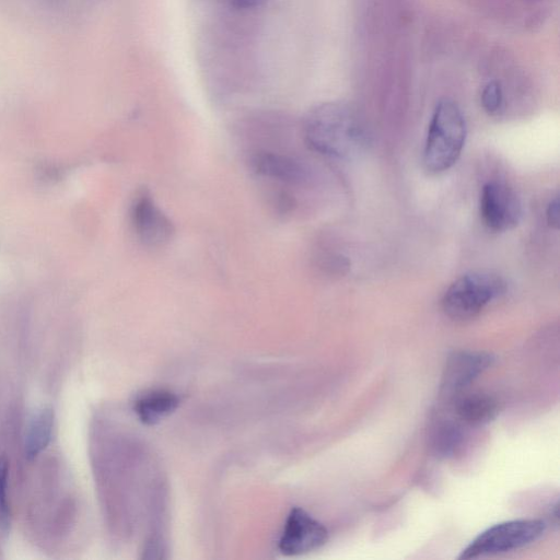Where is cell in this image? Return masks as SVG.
I'll return each instance as SVG.
<instances>
[{"label": "cell", "mask_w": 560, "mask_h": 560, "mask_svg": "<svg viewBox=\"0 0 560 560\" xmlns=\"http://www.w3.org/2000/svg\"><path fill=\"white\" fill-rule=\"evenodd\" d=\"M492 357L483 351L460 350L446 360L441 390L450 398L463 393L492 363Z\"/></svg>", "instance_id": "7"}, {"label": "cell", "mask_w": 560, "mask_h": 560, "mask_svg": "<svg viewBox=\"0 0 560 560\" xmlns=\"http://www.w3.org/2000/svg\"><path fill=\"white\" fill-rule=\"evenodd\" d=\"M505 281L491 271H470L457 278L444 292L441 304L454 320H468L504 294Z\"/></svg>", "instance_id": "3"}, {"label": "cell", "mask_w": 560, "mask_h": 560, "mask_svg": "<svg viewBox=\"0 0 560 560\" xmlns=\"http://www.w3.org/2000/svg\"><path fill=\"white\" fill-rule=\"evenodd\" d=\"M465 434L459 421L443 420L433 429L431 436L432 448L441 458L454 457L463 447Z\"/></svg>", "instance_id": "13"}, {"label": "cell", "mask_w": 560, "mask_h": 560, "mask_svg": "<svg viewBox=\"0 0 560 560\" xmlns=\"http://www.w3.org/2000/svg\"><path fill=\"white\" fill-rule=\"evenodd\" d=\"M328 540L326 527L301 508L289 512L278 548L284 556H299L314 551Z\"/></svg>", "instance_id": "6"}, {"label": "cell", "mask_w": 560, "mask_h": 560, "mask_svg": "<svg viewBox=\"0 0 560 560\" xmlns=\"http://www.w3.org/2000/svg\"><path fill=\"white\" fill-rule=\"evenodd\" d=\"M179 404L178 397L166 389H154L139 396L133 410L139 420L147 425H154L170 416Z\"/></svg>", "instance_id": "11"}, {"label": "cell", "mask_w": 560, "mask_h": 560, "mask_svg": "<svg viewBox=\"0 0 560 560\" xmlns=\"http://www.w3.org/2000/svg\"><path fill=\"white\" fill-rule=\"evenodd\" d=\"M480 102L482 108L489 115L500 113L503 107V92L501 85L497 81L486 83L481 90Z\"/></svg>", "instance_id": "15"}, {"label": "cell", "mask_w": 560, "mask_h": 560, "mask_svg": "<svg viewBox=\"0 0 560 560\" xmlns=\"http://www.w3.org/2000/svg\"><path fill=\"white\" fill-rule=\"evenodd\" d=\"M541 520H513L492 525L464 548L458 559H474L517 550L538 540L545 533Z\"/></svg>", "instance_id": "4"}, {"label": "cell", "mask_w": 560, "mask_h": 560, "mask_svg": "<svg viewBox=\"0 0 560 560\" xmlns=\"http://www.w3.org/2000/svg\"><path fill=\"white\" fill-rule=\"evenodd\" d=\"M456 420L470 427H480L491 422L499 412L497 400L482 393H460L452 398Z\"/></svg>", "instance_id": "10"}, {"label": "cell", "mask_w": 560, "mask_h": 560, "mask_svg": "<svg viewBox=\"0 0 560 560\" xmlns=\"http://www.w3.org/2000/svg\"><path fill=\"white\" fill-rule=\"evenodd\" d=\"M131 222L137 236L147 246H162L174 234L173 223L147 192L135 200Z\"/></svg>", "instance_id": "8"}, {"label": "cell", "mask_w": 560, "mask_h": 560, "mask_svg": "<svg viewBox=\"0 0 560 560\" xmlns=\"http://www.w3.org/2000/svg\"><path fill=\"white\" fill-rule=\"evenodd\" d=\"M233 7L241 10H249L257 8L265 3L267 0H228Z\"/></svg>", "instance_id": "17"}, {"label": "cell", "mask_w": 560, "mask_h": 560, "mask_svg": "<svg viewBox=\"0 0 560 560\" xmlns=\"http://www.w3.org/2000/svg\"><path fill=\"white\" fill-rule=\"evenodd\" d=\"M479 210L485 225L494 232L515 228L522 219V203L516 192L502 182L491 180L482 186Z\"/></svg>", "instance_id": "5"}, {"label": "cell", "mask_w": 560, "mask_h": 560, "mask_svg": "<svg viewBox=\"0 0 560 560\" xmlns=\"http://www.w3.org/2000/svg\"><path fill=\"white\" fill-rule=\"evenodd\" d=\"M467 135L464 114L450 98L440 100L432 113L423 149V166L432 174L451 168L463 151Z\"/></svg>", "instance_id": "2"}, {"label": "cell", "mask_w": 560, "mask_h": 560, "mask_svg": "<svg viewBox=\"0 0 560 560\" xmlns=\"http://www.w3.org/2000/svg\"><path fill=\"white\" fill-rule=\"evenodd\" d=\"M559 207H560L559 199H558V197H556L548 203V207L546 210L547 223L549 224V226H551L553 229L559 228V218H560Z\"/></svg>", "instance_id": "16"}, {"label": "cell", "mask_w": 560, "mask_h": 560, "mask_svg": "<svg viewBox=\"0 0 560 560\" xmlns=\"http://www.w3.org/2000/svg\"><path fill=\"white\" fill-rule=\"evenodd\" d=\"M250 166L258 175L284 184H298L305 177V171L296 160L272 151H256L250 158Z\"/></svg>", "instance_id": "9"}, {"label": "cell", "mask_w": 560, "mask_h": 560, "mask_svg": "<svg viewBox=\"0 0 560 560\" xmlns=\"http://www.w3.org/2000/svg\"><path fill=\"white\" fill-rule=\"evenodd\" d=\"M9 462L4 455H0V530L4 534L10 529L11 508L8 497Z\"/></svg>", "instance_id": "14"}, {"label": "cell", "mask_w": 560, "mask_h": 560, "mask_svg": "<svg viewBox=\"0 0 560 560\" xmlns=\"http://www.w3.org/2000/svg\"><path fill=\"white\" fill-rule=\"evenodd\" d=\"M305 142L323 155L351 159L366 145V129L352 107L341 102L319 104L303 121Z\"/></svg>", "instance_id": "1"}, {"label": "cell", "mask_w": 560, "mask_h": 560, "mask_svg": "<svg viewBox=\"0 0 560 560\" xmlns=\"http://www.w3.org/2000/svg\"><path fill=\"white\" fill-rule=\"evenodd\" d=\"M55 423L51 407L37 409L30 418L24 435V454L28 460L36 458L49 444Z\"/></svg>", "instance_id": "12"}, {"label": "cell", "mask_w": 560, "mask_h": 560, "mask_svg": "<svg viewBox=\"0 0 560 560\" xmlns=\"http://www.w3.org/2000/svg\"><path fill=\"white\" fill-rule=\"evenodd\" d=\"M45 1H48V2H51V3H60L61 1H65V0H45Z\"/></svg>", "instance_id": "18"}]
</instances>
